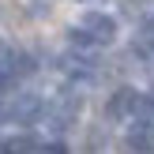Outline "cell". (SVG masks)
I'll list each match as a JSON object with an SVG mask.
<instances>
[{"label": "cell", "mask_w": 154, "mask_h": 154, "mask_svg": "<svg viewBox=\"0 0 154 154\" xmlns=\"http://www.w3.org/2000/svg\"><path fill=\"white\" fill-rule=\"evenodd\" d=\"M42 109H45V105H42L38 94H19L11 105H8V117L19 120V124H34V120L42 117Z\"/></svg>", "instance_id": "cell-1"}, {"label": "cell", "mask_w": 154, "mask_h": 154, "mask_svg": "<svg viewBox=\"0 0 154 154\" xmlns=\"http://www.w3.org/2000/svg\"><path fill=\"white\" fill-rule=\"evenodd\" d=\"M79 30H87V34L94 38L98 45H109L113 38H117V23H113L109 15H98V11L83 15V26H79Z\"/></svg>", "instance_id": "cell-2"}, {"label": "cell", "mask_w": 154, "mask_h": 154, "mask_svg": "<svg viewBox=\"0 0 154 154\" xmlns=\"http://www.w3.org/2000/svg\"><path fill=\"white\" fill-rule=\"evenodd\" d=\"M135 98H139V94H135V90H117V94H113V102H109V117H124V113H132L135 109Z\"/></svg>", "instance_id": "cell-3"}, {"label": "cell", "mask_w": 154, "mask_h": 154, "mask_svg": "<svg viewBox=\"0 0 154 154\" xmlns=\"http://www.w3.org/2000/svg\"><path fill=\"white\" fill-rule=\"evenodd\" d=\"M143 38H147V42H150V49H154V23H150L147 30H143Z\"/></svg>", "instance_id": "cell-7"}, {"label": "cell", "mask_w": 154, "mask_h": 154, "mask_svg": "<svg viewBox=\"0 0 154 154\" xmlns=\"http://www.w3.org/2000/svg\"><path fill=\"white\" fill-rule=\"evenodd\" d=\"M38 154H68L64 147H60V143H49V147H42V150H38Z\"/></svg>", "instance_id": "cell-6"}, {"label": "cell", "mask_w": 154, "mask_h": 154, "mask_svg": "<svg viewBox=\"0 0 154 154\" xmlns=\"http://www.w3.org/2000/svg\"><path fill=\"white\" fill-rule=\"evenodd\" d=\"M8 79H11V72H8V68H0V87H8Z\"/></svg>", "instance_id": "cell-8"}, {"label": "cell", "mask_w": 154, "mask_h": 154, "mask_svg": "<svg viewBox=\"0 0 154 154\" xmlns=\"http://www.w3.org/2000/svg\"><path fill=\"white\" fill-rule=\"evenodd\" d=\"M128 147L135 154H154V128H139V132L128 135Z\"/></svg>", "instance_id": "cell-4"}, {"label": "cell", "mask_w": 154, "mask_h": 154, "mask_svg": "<svg viewBox=\"0 0 154 154\" xmlns=\"http://www.w3.org/2000/svg\"><path fill=\"white\" fill-rule=\"evenodd\" d=\"M30 150H34V139L30 135H15V139L4 143V154H30Z\"/></svg>", "instance_id": "cell-5"}]
</instances>
